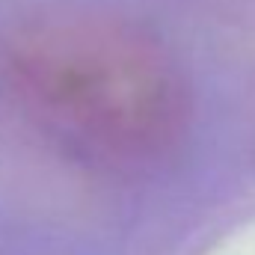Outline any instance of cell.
I'll return each instance as SVG.
<instances>
[{
	"instance_id": "6da1fadb",
	"label": "cell",
	"mask_w": 255,
	"mask_h": 255,
	"mask_svg": "<svg viewBox=\"0 0 255 255\" xmlns=\"http://www.w3.org/2000/svg\"><path fill=\"white\" fill-rule=\"evenodd\" d=\"M255 226V48L199 0H0V255H223Z\"/></svg>"
},
{
	"instance_id": "7a4b0ae2",
	"label": "cell",
	"mask_w": 255,
	"mask_h": 255,
	"mask_svg": "<svg viewBox=\"0 0 255 255\" xmlns=\"http://www.w3.org/2000/svg\"><path fill=\"white\" fill-rule=\"evenodd\" d=\"M199 3L255 48V0H199Z\"/></svg>"
}]
</instances>
